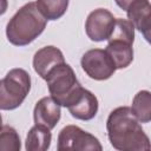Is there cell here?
<instances>
[{
  "instance_id": "18",
  "label": "cell",
  "mask_w": 151,
  "mask_h": 151,
  "mask_svg": "<svg viewBox=\"0 0 151 151\" xmlns=\"http://www.w3.org/2000/svg\"><path fill=\"white\" fill-rule=\"evenodd\" d=\"M114 1H116V4H117L123 11H126L127 7H129L132 2H134V1H137V0H114Z\"/></svg>"
},
{
  "instance_id": "16",
  "label": "cell",
  "mask_w": 151,
  "mask_h": 151,
  "mask_svg": "<svg viewBox=\"0 0 151 151\" xmlns=\"http://www.w3.org/2000/svg\"><path fill=\"white\" fill-rule=\"evenodd\" d=\"M107 40H122L133 45L134 41V27L130 20L117 18L114 20L113 29Z\"/></svg>"
},
{
  "instance_id": "7",
  "label": "cell",
  "mask_w": 151,
  "mask_h": 151,
  "mask_svg": "<svg viewBox=\"0 0 151 151\" xmlns=\"http://www.w3.org/2000/svg\"><path fill=\"white\" fill-rule=\"evenodd\" d=\"M64 107L68 110L73 118L87 122L97 116L99 103L97 97L91 91L84 88L80 85L68 97Z\"/></svg>"
},
{
  "instance_id": "10",
  "label": "cell",
  "mask_w": 151,
  "mask_h": 151,
  "mask_svg": "<svg viewBox=\"0 0 151 151\" xmlns=\"http://www.w3.org/2000/svg\"><path fill=\"white\" fill-rule=\"evenodd\" d=\"M127 20L131 21L134 28H137L146 39L150 41L151 29V5L149 0H137L132 2L125 11Z\"/></svg>"
},
{
  "instance_id": "12",
  "label": "cell",
  "mask_w": 151,
  "mask_h": 151,
  "mask_svg": "<svg viewBox=\"0 0 151 151\" xmlns=\"http://www.w3.org/2000/svg\"><path fill=\"white\" fill-rule=\"evenodd\" d=\"M105 52L113 61L117 70L126 68L133 61V47L132 44L122 40H107Z\"/></svg>"
},
{
  "instance_id": "8",
  "label": "cell",
  "mask_w": 151,
  "mask_h": 151,
  "mask_svg": "<svg viewBox=\"0 0 151 151\" xmlns=\"http://www.w3.org/2000/svg\"><path fill=\"white\" fill-rule=\"evenodd\" d=\"M116 18L106 8H97L92 11L85 21V32L90 40L100 42L107 40L114 25Z\"/></svg>"
},
{
  "instance_id": "17",
  "label": "cell",
  "mask_w": 151,
  "mask_h": 151,
  "mask_svg": "<svg viewBox=\"0 0 151 151\" xmlns=\"http://www.w3.org/2000/svg\"><path fill=\"white\" fill-rule=\"evenodd\" d=\"M21 139L17 130L9 125L0 127V151H20Z\"/></svg>"
},
{
  "instance_id": "9",
  "label": "cell",
  "mask_w": 151,
  "mask_h": 151,
  "mask_svg": "<svg viewBox=\"0 0 151 151\" xmlns=\"http://www.w3.org/2000/svg\"><path fill=\"white\" fill-rule=\"evenodd\" d=\"M61 117V106L50 96L42 97L35 103L33 109V120L35 125H41L53 130Z\"/></svg>"
},
{
  "instance_id": "4",
  "label": "cell",
  "mask_w": 151,
  "mask_h": 151,
  "mask_svg": "<svg viewBox=\"0 0 151 151\" xmlns=\"http://www.w3.org/2000/svg\"><path fill=\"white\" fill-rule=\"evenodd\" d=\"M45 80L51 97L60 106H64L68 97L80 86L73 68L66 63L59 64L52 68L47 73Z\"/></svg>"
},
{
  "instance_id": "20",
  "label": "cell",
  "mask_w": 151,
  "mask_h": 151,
  "mask_svg": "<svg viewBox=\"0 0 151 151\" xmlns=\"http://www.w3.org/2000/svg\"><path fill=\"white\" fill-rule=\"evenodd\" d=\"M2 126V117H1V114H0V127Z\"/></svg>"
},
{
  "instance_id": "1",
  "label": "cell",
  "mask_w": 151,
  "mask_h": 151,
  "mask_svg": "<svg viewBox=\"0 0 151 151\" xmlns=\"http://www.w3.org/2000/svg\"><path fill=\"white\" fill-rule=\"evenodd\" d=\"M110 144L119 151H149L150 139L129 106L112 110L106 120Z\"/></svg>"
},
{
  "instance_id": "5",
  "label": "cell",
  "mask_w": 151,
  "mask_h": 151,
  "mask_svg": "<svg viewBox=\"0 0 151 151\" xmlns=\"http://www.w3.org/2000/svg\"><path fill=\"white\" fill-rule=\"evenodd\" d=\"M57 149L59 151L66 150H97L101 151L103 146L97 137L92 133L84 131L77 125H66L63 127L58 134Z\"/></svg>"
},
{
  "instance_id": "19",
  "label": "cell",
  "mask_w": 151,
  "mask_h": 151,
  "mask_svg": "<svg viewBox=\"0 0 151 151\" xmlns=\"http://www.w3.org/2000/svg\"><path fill=\"white\" fill-rule=\"evenodd\" d=\"M8 8V0H0V15H4Z\"/></svg>"
},
{
  "instance_id": "3",
  "label": "cell",
  "mask_w": 151,
  "mask_h": 151,
  "mask_svg": "<svg viewBox=\"0 0 151 151\" xmlns=\"http://www.w3.org/2000/svg\"><path fill=\"white\" fill-rule=\"evenodd\" d=\"M31 91V76L24 68L9 70L0 79V110L18 109Z\"/></svg>"
},
{
  "instance_id": "2",
  "label": "cell",
  "mask_w": 151,
  "mask_h": 151,
  "mask_svg": "<svg viewBox=\"0 0 151 151\" xmlns=\"http://www.w3.org/2000/svg\"><path fill=\"white\" fill-rule=\"evenodd\" d=\"M47 20L39 12L35 2L20 7L6 25L7 40L14 46H26L34 41L46 28Z\"/></svg>"
},
{
  "instance_id": "6",
  "label": "cell",
  "mask_w": 151,
  "mask_h": 151,
  "mask_svg": "<svg viewBox=\"0 0 151 151\" xmlns=\"http://www.w3.org/2000/svg\"><path fill=\"white\" fill-rule=\"evenodd\" d=\"M83 71L91 78L98 81L110 79L116 72V66L105 50L92 48L86 51L80 60Z\"/></svg>"
},
{
  "instance_id": "11",
  "label": "cell",
  "mask_w": 151,
  "mask_h": 151,
  "mask_svg": "<svg viewBox=\"0 0 151 151\" xmlns=\"http://www.w3.org/2000/svg\"><path fill=\"white\" fill-rule=\"evenodd\" d=\"M65 63L63 52L52 45L41 47L33 55V68L35 73L42 79L46 78L47 73L57 65Z\"/></svg>"
},
{
  "instance_id": "15",
  "label": "cell",
  "mask_w": 151,
  "mask_h": 151,
  "mask_svg": "<svg viewBox=\"0 0 151 151\" xmlns=\"http://www.w3.org/2000/svg\"><path fill=\"white\" fill-rule=\"evenodd\" d=\"M70 0H37L35 5L46 20L60 19L68 8Z\"/></svg>"
},
{
  "instance_id": "14",
  "label": "cell",
  "mask_w": 151,
  "mask_h": 151,
  "mask_svg": "<svg viewBox=\"0 0 151 151\" xmlns=\"http://www.w3.org/2000/svg\"><path fill=\"white\" fill-rule=\"evenodd\" d=\"M131 111L139 123L147 124L151 120V93L147 90L137 92L132 99Z\"/></svg>"
},
{
  "instance_id": "13",
  "label": "cell",
  "mask_w": 151,
  "mask_h": 151,
  "mask_svg": "<svg viewBox=\"0 0 151 151\" xmlns=\"http://www.w3.org/2000/svg\"><path fill=\"white\" fill-rule=\"evenodd\" d=\"M52 142V133L45 126L35 125L32 126L26 136L25 149L27 151H46L50 149Z\"/></svg>"
}]
</instances>
